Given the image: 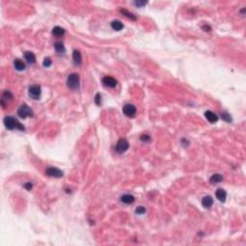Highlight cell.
<instances>
[{
	"label": "cell",
	"mask_w": 246,
	"mask_h": 246,
	"mask_svg": "<svg viewBox=\"0 0 246 246\" xmlns=\"http://www.w3.org/2000/svg\"><path fill=\"white\" fill-rule=\"evenodd\" d=\"M95 104L97 105V106H99L101 104V95H100V93H97L95 95Z\"/></svg>",
	"instance_id": "cell-25"
},
{
	"label": "cell",
	"mask_w": 246,
	"mask_h": 246,
	"mask_svg": "<svg viewBox=\"0 0 246 246\" xmlns=\"http://www.w3.org/2000/svg\"><path fill=\"white\" fill-rule=\"evenodd\" d=\"M147 4V1H135V5L138 7H143Z\"/></svg>",
	"instance_id": "cell-27"
},
{
	"label": "cell",
	"mask_w": 246,
	"mask_h": 246,
	"mask_svg": "<svg viewBox=\"0 0 246 246\" xmlns=\"http://www.w3.org/2000/svg\"><path fill=\"white\" fill-rule=\"evenodd\" d=\"M14 66H15L16 69L19 70V71H22V70L25 69V63H24L22 61L19 60V59L15 60V62H14Z\"/></svg>",
	"instance_id": "cell-15"
},
{
	"label": "cell",
	"mask_w": 246,
	"mask_h": 246,
	"mask_svg": "<svg viewBox=\"0 0 246 246\" xmlns=\"http://www.w3.org/2000/svg\"><path fill=\"white\" fill-rule=\"evenodd\" d=\"M52 33L55 37H58V38L63 37V36L65 35V29H63V28L60 27V26H56V27L53 28Z\"/></svg>",
	"instance_id": "cell-16"
},
{
	"label": "cell",
	"mask_w": 246,
	"mask_h": 246,
	"mask_svg": "<svg viewBox=\"0 0 246 246\" xmlns=\"http://www.w3.org/2000/svg\"><path fill=\"white\" fill-rule=\"evenodd\" d=\"M41 90L40 86L35 85L29 88V96L31 98L37 100V99L41 97Z\"/></svg>",
	"instance_id": "cell-6"
},
{
	"label": "cell",
	"mask_w": 246,
	"mask_h": 246,
	"mask_svg": "<svg viewBox=\"0 0 246 246\" xmlns=\"http://www.w3.org/2000/svg\"><path fill=\"white\" fill-rule=\"evenodd\" d=\"M111 26L113 30L116 31H120L123 29V24L121 23V21L119 20H113L112 23H111Z\"/></svg>",
	"instance_id": "cell-17"
},
{
	"label": "cell",
	"mask_w": 246,
	"mask_h": 246,
	"mask_svg": "<svg viewBox=\"0 0 246 246\" xmlns=\"http://www.w3.org/2000/svg\"><path fill=\"white\" fill-rule=\"evenodd\" d=\"M215 195H216V198L218 199L220 202H225L227 194H226V191L224 190L223 188H218L215 192Z\"/></svg>",
	"instance_id": "cell-11"
},
{
	"label": "cell",
	"mask_w": 246,
	"mask_h": 246,
	"mask_svg": "<svg viewBox=\"0 0 246 246\" xmlns=\"http://www.w3.org/2000/svg\"><path fill=\"white\" fill-rule=\"evenodd\" d=\"M120 13L122 14V15L126 16L128 17V19H131L132 20H137V17L135 16H134V15H133V14H132V13L128 12L127 10H122V9H121V10H120Z\"/></svg>",
	"instance_id": "cell-21"
},
{
	"label": "cell",
	"mask_w": 246,
	"mask_h": 246,
	"mask_svg": "<svg viewBox=\"0 0 246 246\" xmlns=\"http://www.w3.org/2000/svg\"><path fill=\"white\" fill-rule=\"evenodd\" d=\"M102 83L103 85L105 86V87H108V88H116V85H117V81L112 76H106L103 78L102 80Z\"/></svg>",
	"instance_id": "cell-8"
},
{
	"label": "cell",
	"mask_w": 246,
	"mask_h": 246,
	"mask_svg": "<svg viewBox=\"0 0 246 246\" xmlns=\"http://www.w3.org/2000/svg\"><path fill=\"white\" fill-rule=\"evenodd\" d=\"M24 57H25V60L29 63H36V56H35V54L33 52L26 51L25 53H24Z\"/></svg>",
	"instance_id": "cell-13"
},
{
	"label": "cell",
	"mask_w": 246,
	"mask_h": 246,
	"mask_svg": "<svg viewBox=\"0 0 246 246\" xmlns=\"http://www.w3.org/2000/svg\"><path fill=\"white\" fill-rule=\"evenodd\" d=\"M128 148H129V142H128V140H125V138H120L116 145V149L118 153L125 152L128 150Z\"/></svg>",
	"instance_id": "cell-4"
},
{
	"label": "cell",
	"mask_w": 246,
	"mask_h": 246,
	"mask_svg": "<svg viewBox=\"0 0 246 246\" xmlns=\"http://www.w3.org/2000/svg\"><path fill=\"white\" fill-rule=\"evenodd\" d=\"M51 65H52V61H51L50 58H45V59L43 60V66L49 67Z\"/></svg>",
	"instance_id": "cell-23"
},
{
	"label": "cell",
	"mask_w": 246,
	"mask_h": 246,
	"mask_svg": "<svg viewBox=\"0 0 246 246\" xmlns=\"http://www.w3.org/2000/svg\"><path fill=\"white\" fill-rule=\"evenodd\" d=\"M121 202H123L124 204H132V203L135 202V197L131 194H125L121 197Z\"/></svg>",
	"instance_id": "cell-14"
},
{
	"label": "cell",
	"mask_w": 246,
	"mask_h": 246,
	"mask_svg": "<svg viewBox=\"0 0 246 246\" xmlns=\"http://www.w3.org/2000/svg\"><path fill=\"white\" fill-rule=\"evenodd\" d=\"M140 140L143 142H148L150 141V137L147 136V135H142V136H140Z\"/></svg>",
	"instance_id": "cell-26"
},
{
	"label": "cell",
	"mask_w": 246,
	"mask_h": 246,
	"mask_svg": "<svg viewBox=\"0 0 246 246\" xmlns=\"http://www.w3.org/2000/svg\"><path fill=\"white\" fill-rule=\"evenodd\" d=\"M223 181V176L220 175V174H215V175H212L211 177V179H210V182H211L212 184H216V183H220V182Z\"/></svg>",
	"instance_id": "cell-19"
},
{
	"label": "cell",
	"mask_w": 246,
	"mask_h": 246,
	"mask_svg": "<svg viewBox=\"0 0 246 246\" xmlns=\"http://www.w3.org/2000/svg\"><path fill=\"white\" fill-rule=\"evenodd\" d=\"M17 116H19V117H21V118H26V117L28 116H34V113H33V111H32V109L30 108L29 106H27L26 104H24L22 106H20L19 107V111H17Z\"/></svg>",
	"instance_id": "cell-3"
},
{
	"label": "cell",
	"mask_w": 246,
	"mask_h": 246,
	"mask_svg": "<svg viewBox=\"0 0 246 246\" xmlns=\"http://www.w3.org/2000/svg\"><path fill=\"white\" fill-rule=\"evenodd\" d=\"M13 99V94L11 93L10 91H4V93H3V96H2V100L1 102H4V101H10V100H12Z\"/></svg>",
	"instance_id": "cell-20"
},
{
	"label": "cell",
	"mask_w": 246,
	"mask_h": 246,
	"mask_svg": "<svg viewBox=\"0 0 246 246\" xmlns=\"http://www.w3.org/2000/svg\"><path fill=\"white\" fill-rule=\"evenodd\" d=\"M137 113V109L134 105L131 104H126L123 107V113L125 116H127L128 117H134L136 116Z\"/></svg>",
	"instance_id": "cell-7"
},
{
	"label": "cell",
	"mask_w": 246,
	"mask_h": 246,
	"mask_svg": "<svg viewBox=\"0 0 246 246\" xmlns=\"http://www.w3.org/2000/svg\"><path fill=\"white\" fill-rule=\"evenodd\" d=\"M205 116L206 118L208 119L211 123H215L217 120H218V117L215 115V113H212V111H207L205 113Z\"/></svg>",
	"instance_id": "cell-9"
},
{
	"label": "cell",
	"mask_w": 246,
	"mask_h": 246,
	"mask_svg": "<svg viewBox=\"0 0 246 246\" xmlns=\"http://www.w3.org/2000/svg\"><path fill=\"white\" fill-rule=\"evenodd\" d=\"M45 174L49 177H54V178H61L63 176V173L62 170H60L57 167H48L45 171Z\"/></svg>",
	"instance_id": "cell-5"
},
{
	"label": "cell",
	"mask_w": 246,
	"mask_h": 246,
	"mask_svg": "<svg viewBox=\"0 0 246 246\" xmlns=\"http://www.w3.org/2000/svg\"><path fill=\"white\" fill-rule=\"evenodd\" d=\"M79 84H80V77L77 73H71L67 77L66 85L71 90H77L79 88Z\"/></svg>",
	"instance_id": "cell-2"
},
{
	"label": "cell",
	"mask_w": 246,
	"mask_h": 246,
	"mask_svg": "<svg viewBox=\"0 0 246 246\" xmlns=\"http://www.w3.org/2000/svg\"><path fill=\"white\" fill-rule=\"evenodd\" d=\"M145 212H146V210H145L144 207H142V206L138 207V208L136 209V213H137V215H143Z\"/></svg>",
	"instance_id": "cell-22"
},
{
	"label": "cell",
	"mask_w": 246,
	"mask_h": 246,
	"mask_svg": "<svg viewBox=\"0 0 246 246\" xmlns=\"http://www.w3.org/2000/svg\"><path fill=\"white\" fill-rule=\"evenodd\" d=\"M54 47H55V50H56L57 52H58V53H60V54H63V53H65V52H66L65 46H63V42H61V41H57V42H55Z\"/></svg>",
	"instance_id": "cell-18"
},
{
	"label": "cell",
	"mask_w": 246,
	"mask_h": 246,
	"mask_svg": "<svg viewBox=\"0 0 246 246\" xmlns=\"http://www.w3.org/2000/svg\"><path fill=\"white\" fill-rule=\"evenodd\" d=\"M72 57H73L74 63H75L76 66H80L81 63H82V55H81L80 51L75 50V51L73 52Z\"/></svg>",
	"instance_id": "cell-12"
},
{
	"label": "cell",
	"mask_w": 246,
	"mask_h": 246,
	"mask_svg": "<svg viewBox=\"0 0 246 246\" xmlns=\"http://www.w3.org/2000/svg\"><path fill=\"white\" fill-rule=\"evenodd\" d=\"M24 188H25L27 190H31L32 188H33V184L32 183H26L25 185H24Z\"/></svg>",
	"instance_id": "cell-28"
},
{
	"label": "cell",
	"mask_w": 246,
	"mask_h": 246,
	"mask_svg": "<svg viewBox=\"0 0 246 246\" xmlns=\"http://www.w3.org/2000/svg\"><path fill=\"white\" fill-rule=\"evenodd\" d=\"M222 118H223L224 120H226L227 122H231V121H232L231 116L229 115V113H222Z\"/></svg>",
	"instance_id": "cell-24"
},
{
	"label": "cell",
	"mask_w": 246,
	"mask_h": 246,
	"mask_svg": "<svg viewBox=\"0 0 246 246\" xmlns=\"http://www.w3.org/2000/svg\"><path fill=\"white\" fill-rule=\"evenodd\" d=\"M4 124H5V127L9 130H15V129L19 130V131L25 130V127H24L19 120L14 118L12 116H6L4 118Z\"/></svg>",
	"instance_id": "cell-1"
},
{
	"label": "cell",
	"mask_w": 246,
	"mask_h": 246,
	"mask_svg": "<svg viewBox=\"0 0 246 246\" xmlns=\"http://www.w3.org/2000/svg\"><path fill=\"white\" fill-rule=\"evenodd\" d=\"M212 204H213V200H212V198L211 197V196H205V197H203L202 205H203L204 208H206V209L211 208V207L212 206Z\"/></svg>",
	"instance_id": "cell-10"
}]
</instances>
